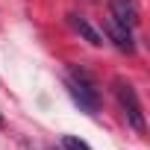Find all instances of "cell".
Returning a JSON list of instances; mask_svg holds the SVG:
<instances>
[{"instance_id": "6da1fadb", "label": "cell", "mask_w": 150, "mask_h": 150, "mask_svg": "<svg viewBox=\"0 0 150 150\" xmlns=\"http://www.w3.org/2000/svg\"><path fill=\"white\" fill-rule=\"evenodd\" d=\"M65 86H68V94L77 100V103H80V109H86L88 115H94V112L100 109V94H97V88H94L91 77H88L83 68H71Z\"/></svg>"}, {"instance_id": "5b68a950", "label": "cell", "mask_w": 150, "mask_h": 150, "mask_svg": "<svg viewBox=\"0 0 150 150\" xmlns=\"http://www.w3.org/2000/svg\"><path fill=\"white\" fill-rule=\"evenodd\" d=\"M71 27L77 30V33H80L88 44H94V47H100V44H103V33H97V30H94V27H91L83 15H71Z\"/></svg>"}, {"instance_id": "52a82bcc", "label": "cell", "mask_w": 150, "mask_h": 150, "mask_svg": "<svg viewBox=\"0 0 150 150\" xmlns=\"http://www.w3.org/2000/svg\"><path fill=\"white\" fill-rule=\"evenodd\" d=\"M0 127H3V115H0Z\"/></svg>"}, {"instance_id": "3957f363", "label": "cell", "mask_w": 150, "mask_h": 150, "mask_svg": "<svg viewBox=\"0 0 150 150\" xmlns=\"http://www.w3.org/2000/svg\"><path fill=\"white\" fill-rule=\"evenodd\" d=\"M109 12H112V21L132 30L138 24V3L135 0H109Z\"/></svg>"}, {"instance_id": "7a4b0ae2", "label": "cell", "mask_w": 150, "mask_h": 150, "mask_svg": "<svg viewBox=\"0 0 150 150\" xmlns=\"http://www.w3.org/2000/svg\"><path fill=\"white\" fill-rule=\"evenodd\" d=\"M115 97H118V103H121V109H124V115H127V124L135 129V132H144V112H141V100H138V94H135V88L127 83V80H115Z\"/></svg>"}, {"instance_id": "8992f818", "label": "cell", "mask_w": 150, "mask_h": 150, "mask_svg": "<svg viewBox=\"0 0 150 150\" xmlns=\"http://www.w3.org/2000/svg\"><path fill=\"white\" fill-rule=\"evenodd\" d=\"M62 147L65 150H91L83 138H77V135H62Z\"/></svg>"}, {"instance_id": "277c9868", "label": "cell", "mask_w": 150, "mask_h": 150, "mask_svg": "<svg viewBox=\"0 0 150 150\" xmlns=\"http://www.w3.org/2000/svg\"><path fill=\"white\" fill-rule=\"evenodd\" d=\"M106 33H109V38L115 41V47H118V50H124V53H135L132 30H127V27H121V24L109 21V24H106Z\"/></svg>"}]
</instances>
